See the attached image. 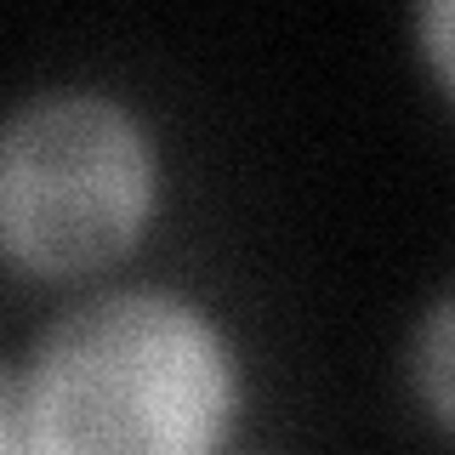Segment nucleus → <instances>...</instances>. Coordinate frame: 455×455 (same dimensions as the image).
<instances>
[{"mask_svg": "<svg viewBox=\"0 0 455 455\" xmlns=\"http://www.w3.org/2000/svg\"><path fill=\"white\" fill-rule=\"evenodd\" d=\"M239 353L165 284H108L46 324L18 376L23 455H222Z\"/></svg>", "mask_w": 455, "mask_h": 455, "instance_id": "nucleus-1", "label": "nucleus"}, {"mask_svg": "<svg viewBox=\"0 0 455 455\" xmlns=\"http://www.w3.org/2000/svg\"><path fill=\"white\" fill-rule=\"evenodd\" d=\"M160 142L114 92L57 85L0 114V267L85 284L142 245L160 211Z\"/></svg>", "mask_w": 455, "mask_h": 455, "instance_id": "nucleus-2", "label": "nucleus"}, {"mask_svg": "<svg viewBox=\"0 0 455 455\" xmlns=\"http://www.w3.org/2000/svg\"><path fill=\"white\" fill-rule=\"evenodd\" d=\"M410 393L421 416L455 438V291L438 296L410 331Z\"/></svg>", "mask_w": 455, "mask_h": 455, "instance_id": "nucleus-3", "label": "nucleus"}, {"mask_svg": "<svg viewBox=\"0 0 455 455\" xmlns=\"http://www.w3.org/2000/svg\"><path fill=\"white\" fill-rule=\"evenodd\" d=\"M416 40H421V63L444 92L455 97V0H433L416 18Z\"/></svg>", "mask_w": 455, "mask_h": 455, "instance_id": "nucleus-4", "label": "nucleus"}, {"mask_svg": "<svg viewBox=\"0 0 455 455\" xmlns=\"http://www.w3.org/2000/svg\"><path fill=\"white\" fill-rule=\"evenodd\" d=\"M23 450V427H18V387L0 376V455Z\"/></svg>", "mask_w": 455, "mask_h": 455, "instance_id": "nucleus-5", "label": "nucleus"}]
</instances>
